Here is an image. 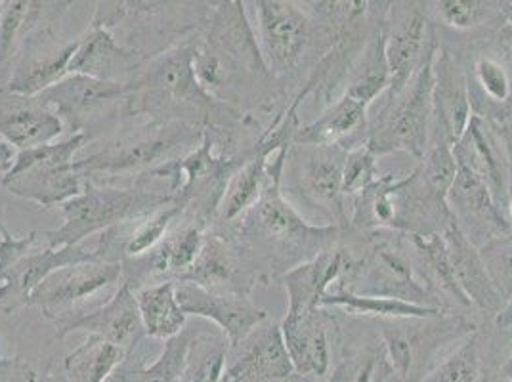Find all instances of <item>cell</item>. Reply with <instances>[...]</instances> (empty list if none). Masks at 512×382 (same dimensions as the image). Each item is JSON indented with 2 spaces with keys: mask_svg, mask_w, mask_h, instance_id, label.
Segmentation results:
<instances>
[{
  "mask_svg": "<svg viewBox=\"0 0 512 382\" xmlns=\"http://www.w3.org/2000/svg\"><path fill=\"white\" fill-rule=\"evenodd\" d=\"M197 35L146 60L128 83L130 113L132 119L186 123L211 132L218 142L234 130L239 113L199 85L193 69Z\"/></svg>",
  "mask_w": 512,
  "mask_h": 382,
  "instance_id": "cell-1",
  "label": "cell"
},
{
  "mask_svg": "<svg viewBox=\"0 0 512 382\" xmlns=\"http://www.w3.org/2000/svg\"><path fill=\"white\" fill-rule=\"evenodd\" d=\"M224 230L262 277L283 276L285 272L329 251L339 232L337 226H312L283 197L281 184L270 182L255 207Z\"/></svg>",
  "mask_w": 512,
  "mask_h": 382,
  "instance_id": "cell-2",
  "label": "cell"
},
{
  "mask_svg": "<svg viewBox=\"0 0 512 382\" xmlns=\"http://www.w3.org/2000/svg\"><path fill=\"white\" fill-rule=\"evenodd\" d=\"M174 201L169 184L153 178H138L128 186L98 184L86 180L83 191L64 203V224L56 230L39 232L50 249L81 245L86 237L102 234L132 218L153 213Z\"/></svg>",
  "mask_w": 512,
  "mask_h": 382,
  "instance_id": "cell-3",
  "label": "cell"
},
{
  "mask_svg": "<svg viewBox=\"0 0 512 382\" xmlns=\"http://www.w3.org/2000/svg\"><path fill=\"white\" fill-rule=\"evenodd\" d=\"M205 130L176 121L134 119L117 130L104 148L75 167L88 182L111 184L117 176L134 174L136 180L151 170L180 159L197 148Z\"/></svg>",
  "mask_w": 512,
  "mask_h": 382,
  "instance_id": "cell-4",
  "label": "cell"
},
{
  "mask_svg": "<svg viewBox=\"0 0 512 382\" xmlns=\"http://www.w3.org/2000/svg\"><path fill=\"white\" fill-rule=\"evenodd\" d=\"M451 222L448 201L428 188L419 169L402 180L379 178L369 190L360 193L352 218V224L362 230H398L411 237L444 234Z\"/></svg>",
  "mask_w": 512,
  "mask_h": 382,
  "instance_id": "cell-5",
  "label": "cell"
},
{
  "mask_svg": "<svg viewBox=\"0 0 512 382\" xmlns=\"http://www.w3.org/2000/svg\"><path fill=\"white\" fill-rule=\"evenodd\" d=\"M214 149L213 134L205 132L201 144L188 155L144 174L146 178L169 184L174 203L182 209V214L205 222L209 228H213L230 180L245 163V153L228 157L218 155Z\"/></svg>",
  "mask_w": 512,
  "mask_h": 382,
  "instance_id": "cell-6",
  "label": "cell"
},
{
  "mask_svg": "<svg viewBox=\"0 0 512 382\" xmlns=\"http://www.w3.org/2000/svg\"><path fill=\"white\" fill-rule=\"evenodd\" d=\"M86 144L83 134H69L64 140L18 151L0 184L8 193L44 209L62 207L85 188L86 180L75 167V155Z\"/></svg>",
  "mask_w": 512,
  "mask_h": 382,
  "instance_id": "cell-7",
  "label": "cell"
},
{
  "mask_svg": "<svg viewBox=\"0 0 512 382\" xmlns=\"http://www.w3.org/2000/svg\"><path fill=\"white\" fill-rule=\"evenodd\" d=\"M39 98L58 113L65 130L83 134L88 142L102 136L104 130L123 128L134 121L128 83L69 75L58 85L44 90Z\"/></svg>",
  "mask_w": 512,
  "mask_h": 382,
  "instance_id": "cell-8",
  "label": "cell"
},
{
  "mask_svg": "<svg viewBox=\"0 0 512 382\" xmlns=\"http://www.w3.org/2000/svg\"><path fill=\"white\" fill-rule=\"evenodd\" d=\"M436 48H427L423 64L400 94L390 96L379 123L371 132L367 146L377 153L406 151L413 157H425L428 130L432 119V62Z\"/></svg>",
  "mask_w": 512,
  "mask_h": 382,
  "instance_id": "cell-9",
  "label": "cell"
},
{
  "mask_svg": "<svg viewBox=\"0 0 512 382\" xmlns=\"http://www.w3.org/2000/svg\"><path fill=\"white\" fill-rule=\"evenodd\" d=\"M123 285V266L98 258L58 268L29 295L27 306L43 312V318L60 327L88 314V302L102 293H115Z\"/></svg>",
  "mask_w": 512,
  "mask_h": 382,
  "instance_id": "cell-10",
  "label": "cell"
},
{
  "mask_svg": "<svg viewBox=\"0 0 512 382\" xmlns=\"http://www.w3.org/2000/svg\"><path fill=\"white\" fill-rule=\"evenodd\" d=\"M209 226L193 216L182 214L172 224L169 234L165 235L153 249L136 258L121 262L123 266V285L134 293L151 285L178 281L193 266L203 249V241Z\"/></svg>",
  "mask_w": 512,
  "mask_h": 382,
  "instance_id": "cell-11",
  "label": "cell"
},
{
  "mask_svg": "<svg viewBox=\"0 0 512 382\" xmlns=\"http://www.w3.org/2000/svg\"><path fill=\"white\" fill-rule=\"evenodd\" d=\"M256 43L272 75H285L299 65L312 41V20L295 2L258 0Z\"/></svg>",
  "mask_w": 512,
  "mask_h": 382,
  "instance_id": "cell-12",
  "label": "cell"
},
{
  "mask_svg": "<svg viewBox=\"0 0 512 382\" xmlns=\"http://www.w3.org/2000/svg\"><path fill=\"white\" fill-rule=\"evenodd\" d=\"M77 39L60 37L54 27H43L25 37L14 62L6 90L39 96L69 77V64L77 52Z\"/></svg>",
  "mask_w": 512,
  "mask_h": 382,
  "instance_id": "cell-13",
  "label": "cell"
},
{
  "mask_svg": "<svg viewBox=\"0 0 512 382\" xmlns=\"http://www.w3.org/2000/svg\"><path fill=\"white\" fill-rule=\"evenodd\" d=\"M178 281H190L211 293L249 297L262 277L235 245L234 239L213 226L207 230L203 249L192 268Z\"/></svg>",
  "mask_w": 512,
  "mask_h": 382,
  "instance_id": "cell-14",
  "label": "cell"
},
{
  "mask_svg": "<svg viewBox=\"0 0 512 382\" xmlns=\"http://www.w3.org/2000/svg\"><path fill=\"white\" fill-rule=\"evenodd\" d=\"M297 377L281 327L266 319L228 352L220 382L291 381Z\"/></svg>",
  "mask_w": 512,
  "mask_h": 382,
  "instance_id": "cell-15",
  "label": "cell"
},
{
  "mask_svg": "<svg viewBox=\"0 0 512 382\" xmlns=\"http://www.w3.org/2000/svg\"><path fill=\"white\" fill-rule=\"evenodd\" d=\"M96 251L94 247L88 249L83 243L75 247H62V249H50L39 241L25 251L18 260H14L6 270L0 272V310L4 314H14L16 310L27 306L29 295L43 283L46 277L58 268H64L69 264L94 260Z\"/></svg>",
  "mask_w": 512,
  "mask_h": 382,
  "instance_id": "cell-16",
  "label": "cell"
},
{
  "mask_svg": "<svg viewBox=\"0 0 512 382\" xmlns=\"http://www.w3.org/2000/svg\"><path fill=\"white\" fill-rule=\"evenodd\" d=\"M176 300L188 316L213 321L226 335L230 348L268 319L266 310L258 308L247 295L211 293L190 281H176Z\"/></svg>",
  "mask_w": 512,
  "mask_h": 382,
  "instance_id": "cell-17",
  "label": "cell"
},
{
  "mask_svg": "<svg viewBox=\"0 0 512 382\" xmlns=\"http://www.w3.org/2000/svg\"><path fill=\"white\" fill-rule=\"evenodd\" d=\"M299 146V144H297ZM289 151L293 161V176L299 186L302 199L321 207L333 218L344 220L342 209V170L346 151L341 146H300Z\"/></svg>",
  "mask_w": 512,
  "mask_h": 382,
  "instance_id": "cell-18",
  "label": "cell"
},
{
  "mask_svg": "<svg viewBox=\"0 0 512 382\" xmlns=\"http://www.w3.org/2000/svg\"><path fill=\"white\" fill-rule=\"evenodd\" d=\"M65 132L64 121L39 96H22L0 88V140L16 151L39 148Z\"/></svg>",
  "mask_w": 512,
  "mask_h": 382,
  "instance_id": "cell-19",
  "label": "cell"
},
{
  "mask_svg": "<svg viewBox=\"0 0 512 382\" xmlns=\"http://www.w3.org/2000/svg\"><path fill=\"white\" fill-rule=\"evenodd\" d=\"M146 58L121 43L111 31L90 25L79 37L77 52L69 64V75H85L98 81L130 83Z\"/></svg>",
  "mask_w": 512,
  "mask_h": 382,
  "instance_id": "cell-20",
  "label": "cell"
},
{
  "mask_svg": "<svg viewBox=\"0 0 512 382\" xmlns=\"http://www.w3.org/2000/svg\"><path fill=\"white\" fill-rule=\"evenodd\" d=\"M362 283L350 291L356 295L400 298L413 304H428V291L421 287L413 274V264L400 241H383L362 264Z\"/></svg>",
  "mask_w": 512,
  "mask_h": 382,
  "instance_id": "cell-21",
  "label": "cell"
},
{
  "mask_svg": "<svg viewBox=\"0 0 512 382\" xmlns=\"http://www.w3.org/2000/svg\"><path fill=\"white\" fill-rule=\"evenodd\" d=\"M77 331H85L88 335H98L109 340L115 346L123 348L128 356L148 337L136 293L128 289L127 285H121L117 293L107 298L106 304H102L98 310L60 327L56 339H64Z\"/></svg>",
  "mask_w": 512,
  "mask_h": 382,
  "instance_id": "cell-22",
  "label": "cell"
},
{
  "mask_svg": "<svg viewBox=\"0 0 512 382\" xmlns=\"http://www.w3.org/2000/svg\"><path fill=\"white\" fill-rule=\"evenodd\" d=\"M432 117L436 136L455 146L469 127L470 94L463 71L448 52H436L432 62Z\"/></svg>",
  "mask_w": 512,
  "mask_h": 382,
  "instance_id": "cell-23",
  "label": "cell"
},
{
  "mask_svg": "<svg viewBox=\"0 0 512 382\" xmlns=\"http://www.w3.org/2000/svg\"><path fill=\"white\" fill-rule=\"evenodd\" d=\"M384 35V58L390 69V96L400 94L427 54V16L421 8L398 12Z\"/></svg>",
  "mask_w": 512,
  "mask_h": 382,
  "instance_id": "cell-24",
  "label": "cell"
},
{
  "mask_svg": "<svg viewBox=\"0 0 512 382\" xmlns=\"http://www.w3.org/2000/svg\"><path fill=\"white\" fill-rule=\"evenodd\" d=\"M287 354L302 377H325L331 367L327 316L318 310L287 314L279 323Z\"/></svg>",
  "mask_w": 512,
  "mask_h": 382,
  "instance_id": "cell-25",
  "label": "cell"
},
{
  "mask_svg": "<svg viewBox=\"0 0 512 382\" xmlns=\"http://www.w3.org/2000/svg\"><path fill=\"white\" fill-rule=\"evenodd\" d=\"M442 235H444V241L448 247L449 260H451V266L455 272V279L459 283V289L469 300V304H474L482 310H488L491 314H499L507 300L493 285L490 274L484 266V260L480 256V251H476L474 243L461 232V228L455 224V220L449 224L446 232Z\"/></svg>",
  "mask_w": 512,
  "mask_h": 382,
  "instance_id": "cell-26",
  "label": "cell"
},
{
  "mask_svg": "<svg viewBox=\"0 0 512 382\" xmlns=\"http://www.w3.org/2000/svg\"><path fill=\"white\" fill-rule=\"evenodd\" d=\"M448 207L455 222L472 220V230H482L490 239L512 232L509 220L497 209L499 205L486 182L463 167L457 170V178L449 190Z\"/></svg>",
  "mask_w": 512,
  "mask_h": 382,
  "instance_id": "cell-27",
  "label": "cell"
},
{
  "mask_svg": "<svg viewBox=\"0 0 512 382\" xmlns=\"http://www.w3.org/2000/svg\"><path fill=\"white\" fill-rule=\"evenodd\" d=\"M342 270H346V256L342 251L329 249L279 276L289 298L287 314L321 308V298L329 293V285L341 276Z\"/></svg>",
  "mask_w": 512,
  "mask_h": 382,
  "instance_id": "cell-28",
  "label": "cell"
},
{
  "mask_svg": "<svg viewBox=\"0 0 512 382\" xmlns=\"http://www.w3.org/2000/svg\"><path fill=\"white\" fill-rule=\"evenodd\" d=\"M71 2L8 0L0 14V65L14 62L25 37L43 27H54Z\"/></svg>",
  "mask_w": 512,
  "mask_h": 382,
  "instance_id": "cell-29",
  "label": "cell"
},
{
  "mask_svg": "<svg viewBox=\"0 0 512 382\" xmlns=\"http://www.w3.org/2000/svg\"><path fill=\"white\" fill-rule=\"evenodd\" d=\"M495 146L497 144L493 142L488 128L484 127V121L478 115H472L465 134L453 146V155L459 167L470 170L472 174H476L480 180L486 182L493 199L499 205V201L507 193H505L503 165Z\"/></svg>",
  "mask_w": 512,
  "mask_h": 382,
  "instance_id": "cell-30",
  "label": "cell"
},
{
  "mask_svg": "<svg viewBox=\"0 0 512 382\" xmlns=\"http://www.w3.org/2000/svg\"><path fill=\"white\" fill-rule=\"evenodd\" d=\"M367 107L344 92L314 123L297 128L293 142L299 146H341L344 138L365 128Z\"/></svg>",
  "mask_w": 512,
  "mask_h": 382,
  "instance_id": "cell-31",
  "label": "cell"
},
{
  "mask_svg": "<svg viewBox=\"0 0 512 382\" xmlns=\"http://www.w3.org/2000/svg\"><path fill=\"white\" fill-rule=\"evenodd\" d=\"M127 358V352L113 342L88 335L65 356V377L67 382H106Z\"/></svg>",
  "mask_w": 512,
  "mask_h": 382,
  "instance_id": "cell-32",
  "label": "cell"
},
{
  "mask_svg": "<svg viewBox=\"0 0 512 382\" xmlns=\"http://www.w3.org/2000/svg\"><path fill=\"white\" fill-rule=\"evenodd\" d=\"M146 335L151 339L169 340L188 325V314L176 300V283L167 281L151 285L136 293Z\"/></svg>",
  "mask_w": 512,
  "mask_h": 382,
  "instance_id": "cell-33",
  "label": "cell"
},
{
  "mask_svg": "<svg viewBox=\"0 0 512 382\" xmlns=\"http://www.w3.org/2000/svg\"><path fill=\"white\" fill-rule=\"evenodd\" d=\"M320 306L321 308H341L354 316H371L379 319H434L444 316L438 306L413 304L400 298L356 295L350 291L327 293L321 298Z\"/></svg>",
  "mask_w": 512,
  "mask_h": 382,
  "instance_id": "cell-34",
  "label": "cell"
},
{
  "mask_svg": "<svg viewBox=\"0 0 512 382\" xmlns=\"http://www.w3.org/2000/svg\"><path fill=\"white\" fill-rule=\"evenodd\" d=\"M193 327H184L182 333L176 337L165 340L163 352L151 365H144L142 361L125 360L123 365L113 373V379L117 382H180L186 361L188 350L192 344Z\"/></svg>",
  "mask_w": 512,
  "mask_h": 382,
  "instance_id": "cell-35",
  "label": "cell"
},
{
  "mask_svg": "<svg viewBox=\"0 0 512 382\" xmlns=\"http://www.w3.org/2000/svg\"><path fill=\"white\" fill-rule=\"evenodd\" d=\"M230 352L226 335L216 329H195L188 350L186 369L180 382H220Z\"/></svg>",
  "mask_w": 512,
  "mask_h": 382,
  "instance_id": "cell-36",
  "label": "cell"
},
{
  "mask_svg": "<svg viewBox=\"0 0 512 382\" xmlns=\"http://www.w3.org/2000/svg\"><path fill=\"white\" fill-rule=\"evenodd\" d=\"M413 245L417 249V255L421 256V260L425 262L428 274L432 276V279L459 302L469 304V300L463 295V291L459 289V283L455 279L444 235H413Z\"/></svg>",
  "mask_w": 512,
  "mask_h": 382,
  "instance_id": "cell-37",
  "label": "cell"
},
{
  "mask_svg": "<svg viewBox=\"0 0 512 382\" xmlns=\"http://www.w3.org/2000/svg\"><path fill=\"white\" fill-rule=\"evenodd\" d=\"M482 360L476 337H469L419 382H480Z\"/></svg>",
  "mask_w": 512,
  "mask_h": 382,
  "instance_id": "cell-38",
  "label": "cell"
},
{
  "mask_svg": "<svg viewBox=\"0 0 512 382\" xmlns=\"http://www.w3.org/2000/svg\"><path fill=\"white\" fill-rule=\"evenodd\" d=\"M392 373L383 348L379 352H348L325 382H386Z\"/></svg>",
  "mask_w": 512,
  "mask_h": 382,
  "instance_id": "cell-39",
  "label": "cell"
},
{
  "mask_svg": "<svg viewBox=\"0 0 512 382\" xmlns=\"http://www.w3.org/2000/svg\"><path fill=\"white\" fill-rule=\"evenodd\" d=\"M484 266L490 274L497 291L507 298L512 297V234L499 235L484 243L480 249Z\"/></svg>",
  "mask_w": 512,
  "mask_h": 382,
  "instance_id": "cell-40",
  "label": "cell"
},
{
  "mask_svg": "<svg viewBox=\"0 0 512 382\" xmlns=\"http://www.w3.org/2000/svg\"><path fill=\"white\" fill-rule=\"evenodd\" d=\"M375 182H379L377 167H375V153L371 148L358 146L346 151L344 170H342V193L344 195H360L369 190Z\"/></svg>",
  "mask_w": 512,
  "mask_h": 382,
  "instance_id": "cell-41",
  "label": "cell"
},
{
  "mask_svg": "<svg viewBox=\"0 0 512 382\" xmlns=\"http://www.w3.org/2000/svg\"><path fill=\"white\" fill-rule=\"evenodd\" d=\"M436 10L444 22L455 29H472L482 25L490 16V4L476 0H442L436 2Z\"/></svg>",
  "mask_w": 512,
  "mask_h": 382,
  "instance_id": "cell-42",
  "label": "cell"
},
{
  "mask_svg": "<svg viewBox=\"0 0 512 382\" xmlns=\"http://www.w3.org/2000/svg\"><path fill=\"white\" fill-rule=\"evenodd\" d=\"M478 83L484 88V92L495 102H507L511 96V81L505 71V67L497 64L495 60H480L476 65Z\"/></svg>",
  "mask_w": 512,
  "mask_h": 382,
  "instance_id": "cell-43",
  "label": "cell"
},
{
  "mask_svg": "<svg viewBox=\"0 0 512 382\" xmlns=\"http://www.w3.org/2000/svg\"><path fill=\"white\" fill-rule=\"evenodd\" d=\"M35 369L22 358H2L0 360V382H37Z\"/></svg>",
  "mask_w": 512,
  "mask_h": 382,
  "instance_id": "cell-44",
  "label": "cell"
},
{
  "mask_svg": "<svg viewBox=\"0 0 512 382\" xmlns=\"http://www.w3.org/2000/svg\"><path fill=\"white\" fill-rule=\"evenodd\" d=\"M16 149L10 148L4 140H0V180L4 178V174L12 169L14 161H16Z\"/></svg>",
  "mask_w": 512,
  "mask_h": 382,
  "instance_id": "cell-45",
  "label": "cell"
},
{
  "mask_svg": "<svg viewBox=\"0 0 512 382\" xmlns=\"http://www.w3.org/2000/svg\"><path fill=\"white\" fill-rule=\"evenodd\" d=\"M497 325L505 327V329H512V297L507 298L505 306L501 308V312L497 314Z\"/></svg>",
  "mask_w": 512,
  "mask_h": 382,
  "instance_id": "cell-46",
  "label": "cell"
},
{
  "mask_svg": "<svg viewBox=\"0 0 512 382\" xmlns=\"http://www.w3.org/2000/svg\"><path fill=\"white\" fill-rule=\"evenodd\" d=\"M503 377H505V381H512V356L503 365Z\"/></svg>",
  "mask_w": 512,
  "mask_h": 382,
  "instance_id": "cell-47",
  "label": "cell"
},
{
  "mask_svg": "<svg viewBox=\"0 0 512 382\" xmlns=\"http://www.w3.org/2000/svg\"><path fill=\"white\" fill-rule=\"evenodd\" d=\"M2 6H4V2H2V0H0V14H2Z\"/></svg>",
  "mask_w": 512,
  "mask_h": 382,
  "instance_id": "cell-48",
  "label": "cell"
},
{
  "mask_svg": "<svg viewBox=\"0 0 512 382\" xmlns=\"http://www.w3.org/2000/svg\"><path fill=\"white\" fill-rule=\"evenodd\" d=\"M0 289H2V281H0Z\"/></svg>",
  "mask_w": 512,
  "mask_h": 382,
  "instance_id": "cell-49",
  "label": "cell"
},
{
  "mask_svg": "<svg viewBox=\"0 0 512 382\" xmlns=\"http://www.w3.org/2000/svg\"><path fill=\"white\" fill-rule=\"evenodd\" d=\"M0 360H2V358H0Z\"/></svg>",
  "mask_w": 512,
  "mask_h": 382,
  "instance_id": "cell-50",
  "label": "cell"
}]
</instances>
